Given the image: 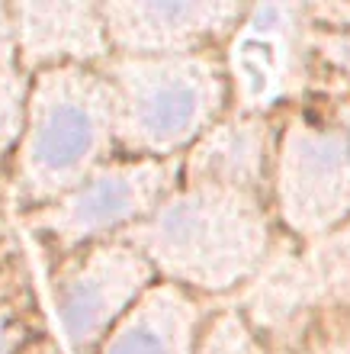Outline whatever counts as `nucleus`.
Here are the masks:
<instances>
[{
    "label": "nucleus",
    "mask_w": 350,
    "mask_h": 354,
    "mask_svg": "<svg viewBox=\"0 0 350 354\" xmlns=\"http://www.w3.org/2000/svg\"><path fill=\"white\" fill-rule=\"evenodd\" d=\"M280 122L260 113L231 110L222 116L184 158L186 184L229 187L267 200L270 171L277 155Z\"/></svg>",
    "instance_id": "1a4fd4ad"
},
{
    "label": "nucleus",
    "mask_w": 350,
    "mask_h": 354,
    "mask_svg": "<svg viewBox=\"0 0 350 354\" xmlns=\"http://www.w3.org/2000/svg\"><path fill=\"white\" fill-rule=\"evenodd\" d=\"M286 19H293V10L251 7L238 32L222 48L231 84V110L273 116L270 106L280 97L286 68L283 42H280Z\"/></svg>",
    "instance_id": "9b49d317"
},
{
    "label": "nucleus",
    "mask_w": 350,
    "mask_h": 354,
    "mask_svg": "<svg viewBox=\"0 0 350 354\" xmlns=\"http://www.w3.org/2000/svg\"><path fill=\"white\" fill-rule=\"evenodd\" d=\"M26 345V319L7 297H0V354H19Z\"/></svg>",
    "instance_id": "dca6fc26"
},
{
    "label": "nucleus",
    "mask_w": 350,
    "mask_h": 354,
    "mask_svg": "<svg viewBox=\"0 0 350 354\" xmlns=\"http://www.w3.org/2000/svg\"><path fill=\"white\" fill-rule=\"evenodd\" d=\"M113 55H190L225 48L251 7L219 0H106Z\"/></svg>",
    "instance_id": "0eeeda50"
},
{
    "label": "nucleus",
    "mask_w": 350,
    "mask_h": 354,
    "mask_svg": "<svg viewBox=\"0 0 350 354\" xmlns=\"http://www.w3.org/2000/svg\"><path fill=\"white\" fill-rule=\"evenodd\" d=\"M116 155L119 139L103 68L32 75L23 139L7 165L13 196L26 213L55 203Z\"/></svg>",
    "instance_id": "f03ea898"
},
{
    "label": "nucleus",
    "mask_w": 350,
    "mask_h": 354,
    "mask_svg": "<svg viewBox=\"0 0 350 354\" xmlns=\"http://www.w3.org/2000/svg\"><path fill=\"white\" fill-rule=\"evenodd\" d=\"M267 203L280 235L295 245L350 223V139L331 116L280 120Z\"/></svg>",
    "instance_id": "39448f33"
},
{
    "label": "nucleus",
    "mask_w": 350,
    "mask_h": 354,
    "mask_svg": "<svg viewBox=\"0 0 350 354\" xmlns=\"http://www.w3.org/2000/svg\"><path fill=\"white\" fill-rule=\"evenodd\" d=\"M155 280V268L129 239L90 245L52 261V303L74 354L97 351Z\"/></svg>",
    "instance_id": "423d86ee"
},
{
    "label": "nucleus",
    "mask_w": 350,
    "mask_h": 354,
    "mask_svg": "<svg viewBox=\"0 0 350 354\" xmlns=\"http://www.w3.org/2000/svg\"><path fill=\"white\" fill-rule=\"evenodd\" d=\"M331 120L341 126L344 132H347V139H350V100H341L338 106H334V113H331Z\"/></svg>",
    "instance_id": "a211bd4d"
},
{
    "label": "nucleus",
    "mask_w": 350,
    "mask_h": 354,
    "mask_svg": "<svg viewBox=\"0 0 350 354\" xmlns=\"http://www.w3.org/2000/svg\"><path fill=\"white\" fill-rule=\"evenodd\" d=\"M126 239L148 258L157 280L215 303L248 287L283 235L264 196L180 180Z\"/></svg>",
    "instance_id": "f257e3e1"
},
{
    "label": "nucleus",
    "mask_w": 350,
    "mask_h": 354,
    "mask_svg": "<svg viewBox=\"0 0 350 354\" xmlns=\"http://www.w3.org/2000/svg\"><path fill=\"white\" fill-rule=\"evenodd\" d=\"M29 84H32V75H26L19 65L0 68V161L7 165L23 139Z\"/></svg>",
    "instance_id": "4468645a"
},
{
    "label": "nucleus",
    "mask_w": 350,
    "mask_h": 354,
    "mask_svg": "<svg viewBox=\"0 0 350 354\" xmlns=\"http://www.w3.org/2000/svg\"><path fill=\"white\" fill-rule=\"evenodd\" d=\"M273 354H350V316L322 313L299 345Z\"/></svg>",
    "instance_id": "2eb2a0df"
},
{
    "label": "nucleus",
    "mask_w": 350,
    "mask_h": 354,
    "mask_svg": "<svg viewBox=\"0 0 350 354\" xmlns=\"http://www.w3.org/2000/svg\"><path fill=\"white\" fill-rule=\"evenodd\" d=\"M196 354H273L235 303L212 309Z\"/></svg>",
    "instance_id": "ddd939ff"
},
{
    "label": "nucleus",
    "mask_w": 350,
    "mask_h": 354,
    "mask_svg": "<svg viewBox=\"0 0 350 354\" xmlns=\"http://www.w3.org/2000/svg\"><path fill=\"white\" fill-rule=\"evenodd\" d=\"M184 180L180 158H135L116 155L87 174L55 203L26 213V225L39 248L58 261L65 254L139 229Z\"/></svg>",
    "instance_id": "20e7f679"
},
{
    "label": "nucleus",
    "mask_w": 350,
    "mask_h": 354,
    "mask_svg": "<svg viewBox=\"0 0 350 354\" xmlns=\"http://www.w3.org/2000/svg\"><path fill=\"white\" fill-rule=\"evenodd\" d=\"M110 81L119 155L184 158L231 113V84L222 48L190 55H110Z\"/></svg>",
    "instance_id": "7ed1b4c3"
},
{
    "label": "nucleus",
    "mask_w": 350,
    "mask_h": 354,
    "mask_svg": "<svg viewBox=\"0 0 350 354\" xmlns=\"http://www.w3.org/2000/svg\"><path fill=\"white\" fill-rule=\"evenodd\" d=\"M17 32V65L26 75L52 68H100L113 55L100 3L26 0L10 3Z\"/></svg>",
    "instance_id": "6e6552de"
},
{
    "label": "nucleus",
    "mask_w": 350,
    "mask_h": 354,
    "mask_svg": "<svg viewBox=\"0 0 350 354\" xmlns=\"http://www.w3.org/2000/svg\"><path fill=\"white\" fill-rule=\"evenodd\" d=\"M212 309V299L155 280L93 354H196Z\"/></svg>",
    "instance_id": "9d476101"
},
{
    "label": "nucleus",
    "mask_w": 350,
    "mask_h": 354,
    "mask_svg": "<svg viewBox=\"0 0 350 354\" xmlns=\"http://www.w3.org/2000/svg\"><path fill=\"white\" fill-rule=\"evenodd\" d=\"M299 258L318 313L350 316V223L309 245H299Z\"/></svg>",
    "instance_id": "f8f14e48"
},
{
    "label": "nucleus",
    "mask_w": 350,
    "mask_h": 354,
    "mask_svg": "<svg viewBox=\"0 0 350 354\" xmlns=\"http://www.w3.org/2000/svg\"><path fill=\"white\" fill-rule=\"evenodd\" d=\"M3 65H17V32L10 3H0V68Z\"/></svg>",
    "instance_id": "f3484780"
}]
</instances>
